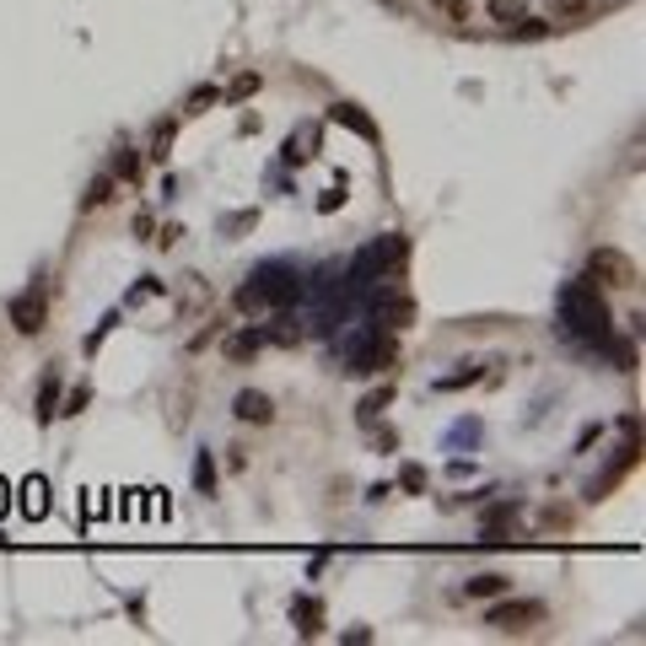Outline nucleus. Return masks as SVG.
<instances>
[{"instance_id":"b1692460","label":"nucleus","mask_w":646,"mask_h":646,"mask_svg":"<svg viewBox=\"0 0 646 646\" xmlns=\"http://www.w3.org/2000/svg\"><path fill=\"white\" fill-rule=\"evenodd\" d=\"M518 512H523V501H501V507H491V512H485V523H491V528H501V523H507V518H518Z\"/></svg>"},{"instance_id":"5701e85b","label":"nucleus","mask_w":646,"mask_h":646,"mask_svg":"<svg viewBox=\"0 0 646 646\" xmlns=\"http://www.w3.org/2000/svg\"><path fill=\"white\" fill-rule=\"evenodd\" d=\"M216 102H221V92H216V86H199V92L189 97V113H210Z\"/></svg>"},{"instance_id":"6e6552de","label":"nucleus","mask_w":646,"mask_h":646,"mask_svg":"<svg viewBox=\"0 0 646 646\" xmlns=\"http://www.w3.org/2000/svg\"><path fill=\"white\" fill-rule=\"evenodd\" d=\"M270 340H264V323H253V329H237V334H226L221 340V356L226 361H248V356H259Z\"/></svg>"},{"instance_id":"393cba45","label":"nucleus","mask_w":646,"mask_h":646,"mask_svg":"<svg viewBox=\"0 0 646 646\" xmlns=\"http://www.w3.org/2000/svg\"><path fill=\"white\" fill-rule=\"evenodd\" d=\"M474 377H480V367H469V372H458V377H442V383H437V394H453V388H469Z\"/></svg>"},{"instance_id":"c756f323","label":"nucleus","mask_w":646,"mask_h":646,"mask_svg":"<svg viewBox=\"0 0 646 646\" xmlns=\"http://www.w3.org/2000/svg\"><path fill=\"white\" fill-rule=\"evenodd\" d=\"M420 485H426V469L410 464V469H404V491H420Z\"/></svg>"},{"instance_id":"bb28decb","label":"nucleus","mask_w":646,"mask_h":646,"mask_svg":"<svg viewBox=\"0 0 646 646\" xmlns=\"http://www.w3.org/2000/svg\"><path fill=\"white\" fill-rule=\"evenodd\" d=\"M86 399H92V388H75V394L65 399V410H59V415H81V410H86Z\"/></svg>"},{"instance_id":"f257e3e1","label":"nucleus","mask_w":646,"mask_h":646,"mask_svg":"<svg viewBox=\"0 0 646 646\" xmlns=\"http://www.w3.org/2000/svg\"><path fill=\"white\" fill-rule=\"evenodd\" d=\"M561 334H571L577 345H609L615 340V318H609V302L593 280H571L561 286Z\"/></svg>"},{"instance_id":"9d476101","label":"nucleus","mask_w":646,"mask_h":646,"mask_svg":"<svg viewBox=\"0 0 646 646\" xmlns=\"http://www.w3.org/2000/svg\"><path fill=\"white\" fill-rule=\"evenodd\" d=\"M291 620H296V636H318V631H323V604H318V598H296V604H291Z\"/></svg>"},{"instance_id":"39448f33","label":"nucleus","mask_w":646,"mask_h":646,"mask_svg":"<svg viewBox=\"0 0 646 646\" xmlns=\"http://www.w3.org/2000/svg\"><path fill=\"white\" fill-rule=\"evenodd\" d=\"M534 620H544V609H539V604H518V598L485 609V625H491V631H507V636H512V631H528Z\"/></svg>"},{"instance_id":"2f4dec72","label":"nucleus","mask_w":646,"mask_h":646,"mask_svg":"<svg viewBox=\"0 0 646 646\" xmlns=\"http://www.w3.org/2000/svg\"><path fill=\"white\" fill-rule=\"evenodd\" d=\"M5 501H11V491H5V485H0V507H5Z\"/></svg>"},{"instance_id":"2eb2a0df","label":"nucleus","mask_w":646,"mask_h":646,"mask_svg":"<svg viewBox=\"0 0 646 646\" xmlns=\"http://www.w3.org/2000/svg\"><path fill=\"white\" fill-rule=\"evenodd\" d=\"M173 135H178V119H162L156 135H151V162H167V156H173Z\"/></svg>"},{"instance_id":"1a4fd4ad","label":"nucleus","mask_w":646,"mask_h":646,"mask_svg":"<svg viewBox=\"0 0 646 646\" xmlns=\"http://www.w3.org/2000/svg\"><path fill=\"white\" fill-rule=\"evenodd\" d=\"M329 119H334V124H345V129H356L361 140H377V124H372L356 102H334V108H329Z\"/></svg>"},{"instance_id":"20e7f679","label":"nucleus","mask_w":646,"mask_h":646,"mask_svg":"<svg viewBox=\"0 0 646 646\" xmlns=\"http://www.w3.org/2000/svg\"><path fill=\"white\" fill-rule=\"evenodd\" d=\"M5 318H11V329L16 334H43V323H49V291L43 286H27L22 296H11V307H5Z\"/></svg>"},{"instance_id":"f03ea898","label":"nucleus","mask_w":646,"mask_h":646,"mask_svg":"<svg viewBox=\"0 0 646 646\" xmlns=\"http://www.w3.org/2000/svg\"><path fill=\"white\" fill-rule=\"evenodd\" d=\"M296 296H302V280H296L286 264H259L232 302H237L243 313H264V307H291Z\"/></svg>"},{"instance_id":"412c9836","label":"nucleus","mask_w":646,"mask_h":646,"mask_svg":"<svg viewBox=\"0 0 646 646\" xmlns=\"http://www.w3.org/2000/svg\"><path fill=\"white\" fill-rule=\"evenodd\" d=\"M264 340H280V345H296V340H302V329H296V318H275V329H264Z\"/></svg>"},{"instance_id":"a878e982","label":"nucleus","mask_w":646,"mask_h":646,"mask_svg":"<svg viewBox=\"0 0 646 646\" xmlns=\"http://www.w3.org/2000/svg\"><path fill=\"white\" fill-rule=\"evenodd\" d=\"M550 11H555V22H566V16H582V11H588V0H555Z\"/></svg>"},{"instance_id":"cd10ccee","label":"nucleus","mask_w":646,"mask_h":646,"mask_svg":"<svg viewBox=\"0 0 646 646\" xmlns=\"http://www.w3.org/2000/svg\"><path fill=\"white\" fill-rule=\"evenodd\" d=\"M156 291H162V280H156V275H140V286L129 291V302H135V296H156Z\"/></svg>"},{"instance_id":"4be33fe9","label":"nucleus","mask_w":646,"mask_h":646,"mask_svg":"<svg viewBox=\"0 0 646 646\" xmlns=\"http://www.w3.org/2000/svg\"><path fill=\"white\" fill-rule=\"evenodd\" d=\"M388 399H394V383H388V388H377V394H372V399H367V404H361V426H367V420H377V415H383V404H388Z\"/></svg>"},{"instance_id":"f8f14e48","label":"nucleus","mask_w":646,"mask_h":646,"mask_svg":"<svg viewBox=\"0 0 646 646\" xmlns=\"http://www.w3.org/2000/svg\"><path fill=\"white\" fill-rule=\"evenodd\" d=\"M555 32V22H544V16H518L512 27H507V38H518V43H539V38H550Z\"/></svg>"},{"instance_id":"423d86ee","label":"nucleus","mask_w":646,"mask_h":646,"mask_svg":"<svg viewBox=\"0 0 646 646\" xmlns=\"http://www.w3.org/2000/svg\"><path fill=\"white\" fill-rule=\"evenodd\" d=\"M232 415H237L243 426H270V420H275V399L259 394V388H243V394L232 399Z\"/></svg>"},{"instance_id":"aec40b11","label":"nucleus","mask_w":646,"mask_h":646,"mask_svg":"<svg viewBox=\"0 0 646 646\" xmlns=\"http://www.w3.org/2000/svg\"><path fill=\"white\" fill-rule=\"evenodd\" d=\"M464 593H469V598H501V593H507V577H474Z\"/></svg>"},{"instance_id":"f3484780","label":"nucleus","mask_w":646,"mask_h":646,"mask_svg":"<svg viewBox=\"0 0 646 646\" xmlns=\"http://www.w3.org/2000/svg\"><path fill=\"white\" fill-rule=\"evenodd\" d=\"M194 491H199V496H216V458H210V453H194Z\"/></svg>"},{"instance_id":"c85d7f7f","label":"nucleus","mask_w":646,"mask_h":646,"mask_svg":"<svg viewBox=\"0 0 646 646\" xmlns=\"http://www.w3.org/2000/svg\"><path fill=\"white\" fill-rule=\"evenodd\" d=\"M129 232H135V237H151V210H140V216L129 221Z\"/></svg>"},{"instance_id":"7c9ffc66","label":"nucleus","mask_w":646,"mask_h":646,"mask_svg":"<svg viewBox=\"0 0 646 646\" xmlns=\"http://www.w3.org/2000/svg\"><path fill=\"white\" fill-rule=\"evenodd\" d=\"M340 199H345V194H340V189H329V194H323V199H318V210H323V216H329V210H340Z\"/></svg>"},{"instance_id":"9b49d317","label":"nucleus","mask_w":646,"mask_h":646,"mask_svg":"<svg viewBox=\"0 0 646 646\" xmlns=\"http://www.w3.org/2000/svg\"><path fill=\"white\" fill-rule=\"evenodd\" d=\"M113 189H119V178H113V173H97V178L86 183V194H81V210H102V205H113Z\"/></svg>"},{"instance_id":"dca6fc26","label":"nucleus","mask_w":646,"mask_h":646,"mask_svg":"<svg viewBox=\"0 0 646 646\" xmlns=\"http://www.w3.org/2000/svg\"><path fill=\"white\" fill-rule=\"evenodd\" d=\"M54 415H59V377H54V372H49V383H43V388H38V420H43V426H49V420H54Z\"/></svg>"},{"instance_id":"a211bd4d","label":"nucleus","mask_w":646,"mask_h":646,"mask_svg":"<svg viewBox=\"0 0 646 646\" xmlns=\"http://www.w3.org/2000/svg\"><path fill=\"white\" fill-rule=\"evenodd\" d=\"M259 86H264V81H259V75H253V70H243V75H237V81H232V86H226V92H221V102H248V97H253V92H259Z\"/></svg>"},{"instance_id":"7ed1b4c3","label":"nucleus","mask_w":646,"mask_h":646,"mask_svg":"<svg viewBox=\"0 0 646 646\" xmlns=\"http://www.w3.org/2000/svg\"><path fill=\"white\" fill-rule=\"evenodd\" d=\"M588 280H593L598 291H620V286L636 280V264H631L620 248H593V259H588Z\"/></svg>"},{"instance_id":"4468645a","label":"nucleus","mask_w":646,"mask_h":646,"mask_svg":"<svg viewBox=\"0 0 646 646\" xmlns=\"http://www.w3.org/2000/svg\"><path fill=\"white\" fill-rule=\"evenodd\" d=\"M485 16L501 22V27H512L518 16H528V0H485Z\"/></svg>"},{"instance_id":"ddd939ff","label":"nucleus","mask_w":646,"mask_h":646,"mask_svg":"<svg viewBox=\"0 0 646 646\" xmlns=\"http://www.w3.org/2000/svg\"><path fill=\"white\" fill-rule=\"evenodd\" d=\"M140 173H146V156L129 151V146H119V151H113V178H119V183H140Z\"/></svg>"},{"instance_id":"6ab92c4d","label":"nucleus","mask_w":646,"mask_h":646,"mask_svg":"<svg viewBox=\"0 0 646 646\" xmlns=\"http://www.w3.org/2000/svg\"><path fill=\"white\" fill-rule=\"evenodd\" d=\"M22 496H27V501H22V512H27V518H43V507H49V501H43V496H49V485H43V480H27V485H22Z\"/></svg>"},{"instance_id":"0eeeda50","label":"nucleus","mask_w":646,"mask_h":646,"mask_svg":"<svg viewBox=\"0 0 646 646\" xmlns=\"http://www.w3.org/2000/svg\"><path fill=\"white\" fill-rule=\"evenodd\" d=\"M636 453H642V447H636V442H625V447H620V458H615V464H609V469L588 485V501H604V496H609V491H615V485L636 469Z\"/></svg>"}]
</instances>
